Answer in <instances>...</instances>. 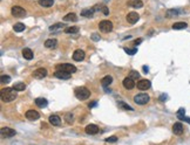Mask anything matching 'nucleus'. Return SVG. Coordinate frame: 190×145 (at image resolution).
<instances>
[{"label": "nucleus", "mask_w": 190, "mask_h": 145, "mask_svg": "<svg viewBox=\"0 0 190 145\" xmlns=\"http://www.w3.org/2000/svg\"><path fill=\"white\" fill-rule=\"evenodd\" d=\"M122 84H123V87L128 89V90H131L133 88L136 86V83H135V81L131 79V77H126L125 80H123V82H122Z\"/></svg>", "instance_id": "obj_12"}, {"label": "nucleus", "mask_w": 190, "mask_h": 145, "mask_svg": "<svg viewBox=\"0 0 190 145\" xmlns=\"http://www.w3.org/2000/svg\"><path fill=\"white\" fill-rule=\"evenodd\" d=\"M0 132H1V136H2V137H6V138H11V137L15 136V133H17V131L13 130V129H11V128H2Z\"/></svg>", "instance_id": "obj_9"}, {"label": "nucleus", "mask_w": 190, "mask_h": 145, "mask_svg": "<svg viewBox=\"0 0 190 145\" xmlns=\"http://www.w3.org/2000/svg\"><path fill=\"white\" fill-rule=\"evenodd\" d=\"M55 68H57V70L66 71V73H69V74H74L76 71V67L70 64V63H61V64L55 66Z\"/></svg>", "instance_id": "obj_3"}, {"label": "nucleus", "mask_w": 190, "mask_h": 145, "mask_svg": "<svg viewBox=\"0 0 190 145\" xmlns=\"http://www.w3.org/2000/svg\"><path fill=\"white\" fill-rule=\"evenodd\" d=\"M134 102L139 105H144L149 102V95L148 94H137L134 97Z\"/></svg>", "instance_id": "obj_4"}, {"label": "nucleus", "mask_w": 190, "mask_h": 145, "mask_svg": "<svg viewBox=\"0 0 190 145\" xmlns=\"http://www.w3.org/2000/svg\"><path fill=\"white\" fill-rule=\"evenodd\" d=\"M136 87L139 90H148L149 88L152 87V82L147 79H143V80H140L136 84Z\"/></svg>", "instance_id": "obj_7"}, {"label": "nucleus", "mask_w": 190, "mask_h": 145, "mask_svg": "<svg viewBox=\"0 0 190 145\" xmlns=\"http://www.w3.org/2000/svg\"><path fill=\"white\" fill-rule=\"evenodd\" d=\"M85 131H86L88 135H96L100 130H99L97 125H95V124H89V125H87V126H86Z\"/></svg>", "instance_id": "obj_16"}, {"label": "nucleus", "mask_w": 190, "mask_h": 145, "mask_svg": "<svg viewBox=\"0 0 190 145\" xmlns=\"http://www.w3.org/2000/svg\"><path fill=\"white\" fill-rule=\"evenodd\" d=\"M96 105H97V102H96V101H93V102H91V103L88 104V107H89V108H94V107H96Z\"/></svg>", "instance_id": "obj_41"}, {"label": "nucleus", "mask_w": 190, "mask_h": 145, "mask_svg": "<svg viewBox=\"0 0 190 145\" xmlns=\"http://www.w3.org/2000/svg\"><path fill=\"white\" fill-rule=\"evenodd\" d=\"M148 70H149V69H148V67H147V66H144V67H143V71H144V73H148Z\"/></svg>", "instance_id": "obj_43"}, {"label": "nucleus", "mask_w": 190, "mask_h": 145, "mask_svg": "<svg viewBox=\"0 0 190 145\" xmlns=\"http://www.w3.org/2000/svg\"><path fill=\"white\" fill-rule=\"evenodd\" d=\"M173 132L175 135H177V136H181L183 133V125H182V123H180V122L175 123L173 125Z\"/></svg>", "instance_id": "obj_15"}, {"label": "nucleus", "mask_w": 190, "mask_h": 145, "mask_svg": "<svg viewBox=\"0 0 190 145\" xmlns=\"http://www.w3.org/2000/svg\"><path fill=\"white\" fill-rule=\"evenodd\" d=\"M140 74H139V71H136V70H131L130 73H129V77H131L133 80H139L140 79Z\"/></svg>", "instance_id": "obj_33"}, {"label": "nucleus", "mask_w": 190, "mask_h": 145, "mask_svg": "<svg viewBox=\"0 0 190 145\" xmlns=\"http://www.w3.org/2000/svg\"><path fill=\"white\" fill-rule=\"evenodd\" d=\"M176 115H177V118H178L180 120H184V122H187V123H189L190 124V118L186 116V110H184L183 108L178 109V111H177Z\"/></svg>", "instance_id": "obj_17"}, {"label": "nucleus", "mask_w": 190, "mask_h": 145, "mask_svg": "<svg viewBox=\"0 0 190 145\" xmlns=\"http://www.w3.org/2000/svg\"><path fill=\"white\" fill-rule=\"evenodd\" d=\"M188 27V25H187V22H183V21H181V22H175L174 25H173V29H175V30H180V29H184Z\"/></svg>", "instance_id": "obj_23"}, {"label": "nucleus", "mask_w": 190, "mask_h": 145, "mask_svg": "<svg viewBox=\"0 0 190 145\" xmlns=\"http://www.w3.org/2000/svg\"><path fill=\"white\" fill-rule=\"evenodd\" d=\"M17 98V90L14 88H6L1 90V100L2 102H12Z\"/></svg>", "instance_id": "obj_1"}, {"label": "nucleus", "mask_w": 190, "mask_h": 145, "mask_svg": "<svg viewBox=\"0 0 190 145\" xmlns=\"http://www.w3.org/2000/svg\"><path fill=\"white\" fill-rule=\"evenodd\" d=\"M116 141H117V137H116V136H112V137L106 138V142H107V143H115Z\"/></svg>", "instance_id": "obj_37"}, {"label": "nucleus", "mask_w": 190, "mask_h": 145, "mask_svg": "<svg viewBox=\"0 0 190 145\" xmlns=\"http://www.w3.org/2000/svg\"><path fill=\"white\" fill-rule=\"evenodd\" d=\"M85 56H86V54H85V52L81 50V49H76V50L73 53V60L76 61V62H81V61L85 58Z\"/></svg>", "instance_id": "obj_11"}, {"label": "nucleus", "mask_w": 190, "mask_h": 145, "mask_svg": "<svg viewBox=\"0 0 190 145\" xmlns=\"http://www.w3.org/2000/svg\"><path fill=\"white\" fill-rule=\"evenodd\" d=\"M74 94H75V97H76L78 100H80V101H85V100L89 98V96H91V91L85 87L75 88Z\"/></svg>", "instance_id": "obj_2"}, {"label": "nucleus", "mask_w": 190, "mask_h": 145, "mask_svg": "<svg viewBox=\"0 0 190 145\" xmlns=\"http://www.w3.org/2000/svg\"><path fill=\"white\" fill-rule=\"evenodd\" d=\"M54 0H39V5L42 7H51L53 6Z\"/></svg>", "instance_id": "obj_28"}, {"label": "nucleus", "mask_w": 190, "mask_h": 145, "mask_svg": "<svg viewBox=\"0 0 190 145\" xmlns=\"http://www.w3.org/2000/svg\"><path fill=\"white\" fill-rule=\"evenodd\" d=\"M167 98V95H162L161 97H160V100H165Z\"/></svg>", "instance_id": "obj_44"}, {"label": "nucleus", "mask_w": 190, "mask_h": 145, "mask_svg": "<svg viewBox=\"0 0 190 145\" xmlns=\"http://www.w3.org/2000/svg\"><path fill=\"white\" fill-rule=\"evenodd\" d=\"M93 14H94V9H93V8H86V9H82V11H81V15H82V17H88V18H91V17H93Z\"/></svg>", "instance_id": "obj_26"}, {"label": "nucleus", "mask_w": 190, "mask_h": 145, "mask_svg": "<svg viewBox=\"0 0 190 145\" xmlns=\"http://www.w3.org/2000/svg\"><path fill=\"white\" fill-rule=\"evenodd\" d=\"M141 42H142V40H141V39H137V40H135V41H134V45H136V46H137V45H140Z\"/></svg>", "instance_id": "obj_42"}, {"label": "nucleus", "mask_w": 190, "mask_h": 145, "mask_svg": "<svg viewBox=\"0 0 190 145\" xmlns=\"http://www.w3.org/2000/svg\"><path fill=\"white\" fill-rule=\"evenodd\" d=\"M102 12H103V14L104 15H108L109 14V11H108V8L104 6V7H102Z\"/></svg>", "instance_id": "obj_40"}, {"label": "nucleus", "mask_w": 190, "mask_h": 145, "mask_svg": "<svg viewBox=\"0 0 190 145\" xmlns=\"http://www.w3.org/2000/svg\"><path fill=\"white\" fill-rule=\"evenodd\" d=\"M34 103H35L39 108H46V107L48 105V101H47L46 98H44V97H38V98H35Z\"/></svg>", "instance_id": "obj_18"}, {"label": "nucleus", "mask_w": 190, "mask_h": 145, "mask_svg": "<svg viewBox=\"0 0 190 145\" xmlns=\"http://www.w3.org/2000/svg\"><path fill=\"white\" fill-rule=\"evenodd\" d=\"M92 40H93V41H99V40H100V36H99V35H97V34H93V35H92Z\"/></svg>", "instance_id": "obj_39"}, {"label": "nucleus", "mask_w": 190, "mask_h": 145, "mask_svg": "<svg viewBox=\"0 0 190 145\" xmlns=\"http://www.w3.org/2000/svg\"><path fill=\"white\" fill-rule=\"evenodd\" d=\"M128 6L130 7H135V8H141L143 6V2L141 0H131L128 2Z\"/></svg>", "instance_id": "obj_22"}, {"label": "nucleus", "mask_w": 190, "mask_h": 145, "mask_svg": "<svg viewBox=\"0 0 190 145\" xmlns=\"http://www.w3.org/2000/svg\"><path fill=\"white\" fill-rule=\"evenodd\" d=\"M39 117H40V114L36 110H27L26 111V118L30 120H36V119H39Z\"/></svg>", "instance_id": "obj_14"}, {"label": "nucleus", "mask_w": 190, "mask_h": 145, "mask_svg": "<svg viewBox=\"0 0 190 145\" xmlns=\"http://www.w3.org/2000/svg\"><path fill=\"white\" fill-rule=\"evenodd\" d=\"M78 32H79V27H76V26L66 27V28H65V33H67V34H75V33H78Z\"/></svg>", "instance_id": "obj_30"}, {"label": "nucleus", "mask_w": 190, "mask_h": 145, "mask_svg": "<svg viewBox=\"0 0 190 145\" xmlns=\"http://www.w3.org/2000/svg\"><path fill=\"white\" fill-rule=\"evenodd\" d=\"M60 28H65V24H61V22L54 24V25H52V26L49 27V30H51V32H54V30H58V29Z\"/></svg>", "instance_id": "obj_31"}, {"label": "nucleus", "mask_w": 190, "mask_h": 145, "mask_svg": "<svg viewBox=\"0 0 190 145\" xmlns=\"http://www.w3.org/2000/svg\"><path fill=\"white\" fill-rule=\"evenodd\" d=\"M48 122H49L52 125H54V126H59L60 123H61V118L58 116V115H52V116H49Z\"/></svg>", "instance_id": "obj_19"}, {"label": "nucleus", "mask_w": 190, "mask_h": 145, "mask_svg": "<svg viewBox=\"0 0 190 145\" xmlns=\"http://www.w3.org/2000/svg\"><path fill=\"white\" fill-rule=\"evenodd\" d=\"M22 56L26 60H32L33 58V52L30 48H25V49H22Z\"/></svg>", "instance_id": "obj_24"}, {"label": "nucleus", "mask_w": 190, "mask_h": 145, "mask_svg": "<svg viewBox=\"0 0 190 145\" xmlns=\"http://www.w3.org/2000/svg\"><path fill=\"white\" fill-rule=\"evenodd\" d=\"M125 52H126L127 54H129V55H135L136 53H137V48L135 47V48H125Z\"/></svg>", "instance_id": "obj_36"}, {"label": "nucleus", "mask_w": 190, "mask_h": 145, "mask_svg": "<svg viewBox=\"0 0 190 145\" xmlns=\"http://www.w3.org/2000/svg\"><path fill=\"white\" fill-rule=\"evenodd\" d=\"M180 13H181V11H178V9H175V8H173V9H168V11H167V13H165V17H167V18H171V17L178 15Z\"/></svg>", "instance_id": "obj_27"}, {"label": "nucleus", "mask_w": 190, "mask_h": 145, "mask_svg": "<svg viewBox=\"0 0 190 145\" xmlns=\"http://www.w3.org/2000/svg\"><path fill=\"white\" fill-rule=\"evenodd\" d=\"M119 108L120 109H123V110H133V108L130 107V105H128V104H126L125 102H119Z\"/></svg>", "instance_id": "obj_35"}, {"label": "nucleus", "mask_w": 190, "mask_h": 145, "mask_svg": "<svg viewBox=\"0 0 190 145\" xmlns=\"http://www.w3.org/2000/svg\"><path fill=\"white\" fill-rule=\"evenodd\" d=\"M47 76V70L45 68H38L36 70L33 71V77L34 79H38V80H41L44 77Z\"/></svg>", "instance_id": "obj_8"}, {"label": "nucleus", "mask_w": 190, "mask_h": 145, "mask_svg": "<svg viewBox=\"0 0 190 145\" xmlns=\"http://www.w3.org/2000/svg\"><path fill=\"white\" fill-rule=\"evenodd\" d=\"M54 76H55L57 79H60V80H69L70 76H72V74L66 73V71H61V70H55Z\"/></svg>", "instance_id": "obj_13"}, {"label": "nucleus", "mask_w": 190, "mask_h": 145, "mask_svg": "<svg viewBox=\"0 0 190 145\" xmlns=\"http://www.w3.org/2000/svg\"><path fill=\"white\" fill-rule=\"evenodd\" d=\"M112 82H113V77H112L110 75H107V76H104V77L101 80V84H102L103 88H107Z\"/></svg>", "instance_id": "obj_21"}, {"label": "nucleus", "mask_w": 190, "mask_h": 145, "mask_svg": "<svg viewBox=\"0 0 190 145\" xmlns=\"http://www.w3.org/2000/svg\"><path fill=\"white\" fill-rule=\"evenodd\" d=\"M139 19H140V15H139L136 12H130V13H128V15H127V21H128L130 25L136 24V22L139 21Z\"/></svg>", "instance_id": "obj_10"}, {"label": "nucleus", "mask_w": 190, "mask_h": 145, "mask_svg": "<svg viewBox=\"0 0 190 145\" xmlns=\"http://www.w3.org/2000/svg\"><path fill=\"white\" fill-rule=\"evenodd\" d=\"M11 13L15 18H22V17L26 15V9L20 7V6H13L12 9H11Z\"/></svg>", "instance_id": "obj_6"}, {"label": "nucleus", "mask_w": 190, "mask_h": 145, "mask_svg": "<svg viewBox=\"0 0 190 145\" xmlns=\"http://www.w3.org/2000/svg\"><path fill=\"white\" fill-rule=\"evenodd\" d=\"M13 88L17 90V91H22V90H25L26 89V84L24 83V82H18V83H15Z\"/></svg>", "instance_id": "obj_29"}, {"label": "nucleus", "mask_w": 190, "mask_h": 145, "mask_svg": "<svg viewBox=\"0 0 190 145\" xmlns=\"http://www.w3.org/2000/svg\"><path fill=\"white\" fill-rule=\"evenodd\" d=\"M99 28L102 33H109L113 30V24L109 20H103L99 24Z\"/></svg>", "instance_id": "obj_5"}, {"label": "nucleus", "mask_w": 190, "mask_h": 145, "mask_svg": "<svg viewBox=\"0 0 190 145\" xmlns=\"http://www.w3.org/2000/svg\"><path fill=\"white\" fill-rule=\"evenodd\" d=\"M58 46V41L55 39H48L45 41V47L46 48H55Z\"/></svg>", "instance_id": "obj_20"}, {"label": "nucleus", "mask_w": 190, "mask_h": 145, "mask_svg": "<svg viewBox=\"0 0 190 145\" xmlns=\"http://www.w3.org/2000/svg\"><path fill=\"white\" fill-rule=\"evenodd\" d=\"M13 29L15 32H22V30H25V25L22 22H18V24H15L13 26Z\"/></svg>", "instance_id": "obj_32"}, {"label": "nucleus", "mask_w": 190, "mask_h": 145, "mask_svg": "<svg viewBox=\"0 0 190 145\" xmlns=\"http://www.w3.org/2000/svg\"><path fill=\"white\" fill-rule=\"evenodd\" d=\"M0 81H1V83H2V84H7V83H9V82H11V77H9L8 75H1Z\"/></svg>", "instance_id": "obj_34"}, {"label": "nucleus", "mask_w": 190, "mask_h": 145, "mask_svg": "<svg viewBox=\"0 0 190 145\" xmlns=\"http://www.w3.org/2000/svg\"><path fill=\"white\" fill-rule=\"evenodd\" d=\"M63 20L65 21H78V17L75 13H68L63 17Z\"/></svg>", "instance_id": "obj_25"}, {"label": "nucleus", "mask_w": 190, "mask_h": 145, "mask_svg": "<svg viewBox=\"0 0 190 145\" xmlns=\"http://www.w3.org/2000/svg\"><path fill=\"white\" fill-rule=\"evenodd\" d=\"M66 120H67L68 123H72V122H73V115H72L70 113L66 114Z\"/></svg>", "instance_id": "obj_38"}]
</instances>
